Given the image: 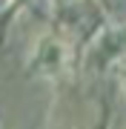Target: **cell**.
Instances as JSON below:
<instances>
[{
    "label": "cell",
    "mask_w": 126,
    "mask_h": 129,
    "mask_svg": "<svg viewBox=\"0 0 126 129\" xmlns=\"http://www.w3.org/2000/svg\"><path fill=\"white\" fill-rule=\"evenodd\" d=\"M29 66L37 78L55 80L69 69V46L55 35H43L34 40L32 55H29Z\"/></svg>",
    "instance_id": "6da1fadb"
},
{
    "label": "cell",
    "mask_w": 126,
    "mask_h": 129,
    "mask_svg": "<svg viewBox=\"0 0 126 129\" xmlns=\"http://www.w3.org/2000/svg\"><path fill=\"white\" fill-rule=\"evenodd\" d=\"M123 55H126V23L103 35L100 40L92 46L89 60H92V66L100 72V69H106L109 63H115V60L123 57Z\"/></svg>",
    "instance_id": "7a4b0ae2"
},
{
    "label": "cell",
    "mask_w": 126,
    "mask_h": 129,
    "mask_svg": "<svg viewBox=\"0 0 126 129\" xmlns=\"http://www.w3.org/2000/svg\"><path fill=\"white\" fill-rule=\"evenodd\" d=\"M52 3H55L57 9H72V6H77L80 0H52Z\"/></svg>",
    "instance_id": "3957f363"
},
{
    "label": "cell",
    "mask_w": 126,
    "mask_h": 129,
    "mask_svg": "<svg viewBox=\"0 0 126 129\" xmlns=\"http://www.w3.org/2000/svg\"><path fill=\"white\" fill-rule=\"evenodd\" d=\"M123 92H126V78H123Z\"/></svg>",
    "instance_id": "277c9868"
}]
</instances>
